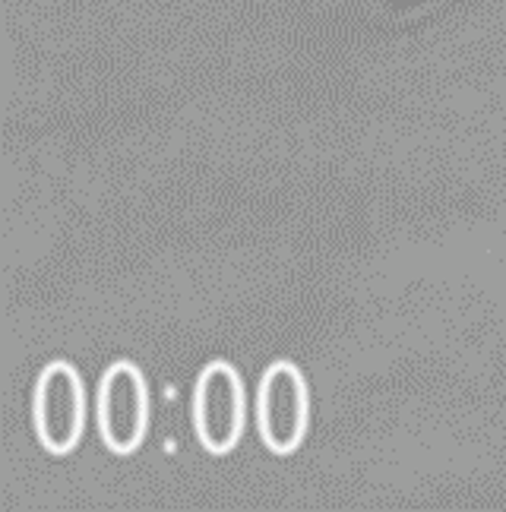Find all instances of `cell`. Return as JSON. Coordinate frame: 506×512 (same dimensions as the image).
<instances>
[{"mask_svg": "<svg viewBox=\"0 0 506 512\" xmlns=\"http://www.w3.org/2000/svg\"><path fill=\"white\" fill-rule=\"evenodd\" d=\"M247 396L238 370L228 361H212L203 367L193 386V430L212 456H228L244 437Z\"/></svg>", "mask_w": 506, "mask_h": 512, "instance_id": "obj_1", "label": "cell"}, {"mask_svg": "<svg viewBox=\"0 0 506 512\" xmlns=\"http://www.w3.org/2000/svg\"><path fill=\"white\" fill-rule=\"evenodd\" d=\"M310 427V396L301 367L291 361H272L257 389V430L260 440L276 456L301 449Z\"/></svg>", "mask_w": 506, "mask_h": 512, "instance_id": "obj_2", "label": "cell"}, {"mask_svg": "<svg viewBox=\"0 0 506 512\" xmlns=\"http://www.w3.org/2000/svg\"><path fill=\"white\" fill-rule=\"evenodd\" d=\"M32 421L38 443L51 456H67L83 440L86 427V392L83 377L67 361H51L35 383Z\"/></svg>", "mask_w": 506, "mask_h": 512, "instance_id": "obj_3", "label": "cell"}, {"mask_svg": "<svg viewBox=\"0 0 506 512\" xmlns=\"http://www.w3.org/2000/svg\"><path fill=\"white\" fill-rule=\"evenodd\" d=\"M95 418H99L102 443L111 452L130 456L143 446L149 433V386L140 367L118 361L102 373Z\"/></svg>", "mask_w": 506, "mask_h": 512, "instance_id": "obj_4", "label": "cell"}]
</instances>
